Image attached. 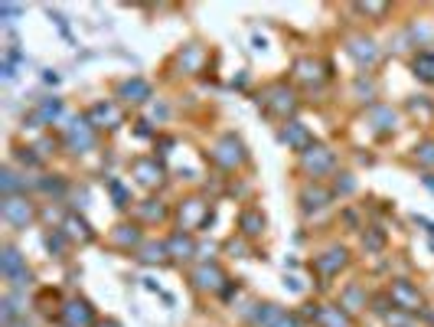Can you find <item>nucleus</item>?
Masks as SVG:
<instances>
[{"label":"nucleus","instance_id":"obj_1","mask_svg":"<svg viewBox=\"0 0 434 327\" xmlns=\"http://www.w3.org/2000/svg\"><path fill=\"white\" fill-rule=\"evenodd\" d=\"M304 167L313 170V174H323V170L333 167V154L327 151V148H307L304 151Z\"/></svg>","mask_w":434,"mask_h":327},{"label":"nucleus","instance_id":"obj_2","mask_svg":"<svg viewBox=\"0 0 434 327\" xmlns=\"http://www.w3.org/2000/svg\"><path fill=\"white\" fill-rule=\"evenodd\" d=\"M392 298H395L398 308H405V311H415V308L422 304L418 291L411 288V285H405V281H395V285H392Z\"/></svg>","mask_w":434,"mask_h":327},{"label":"nucleus","instance_id":"obj_3","mask_svg":"<svg viewBox=\"0 0 434 327\" xmlns=\"http://www.w3.org/2000/svg\"><path fill=\"white\" fill-rule=\"evenodd\" d=\"M92 128H88V121H72V128H69V144H72L75 151H88L92 148Z\"/></svg>","mask_w":434,"mask_h":327},{"label":"nucleus","instance_id":"obj_4","mask_svg":"<svg viewBox=\"0 0 434 327\" xmlns=\"http://www.w3.org/2000/svg\"><path fill=\"white\" fill-rule=\"evenodd\" d=\"M3 216H7L10 223H17V226H26V219L33 216V210H30L23 200H7L3 203Z\"/></svg>","mask_w":434,"mask_h":327},{"label":"nucleus","instance_id":"obj_5","mask_svg":"<svg viewBox=\"0 0 434 327\" xmlns=\"http://www.w3.org/2000/svg\"><path fill=\"white\" fill-rule=\"evenodd\" d=\"M271 112H278V115L294 112V95H291V92H287L285 86L271 88Z\"/></svg>","mask_w":434,"mask_h":327},{"label":"nucleus","instance_id":"obj_6","mask_svg":"<svg viewBox=\"0 0 434 327\" xmlns=\"http://www.w3.org/2000/svg\"><path fill=\"white\" fill-rule=\"evenodd\" d=\"M65 317H69V324L72 327H88L92 324V311H88V304L82 301H72L65 308Z\"/></svg>","mask_w":434,"mask_h":327},{"label":"nucleus","instance_id":"obj_7","mask_svg":"<svg viewBox=\"0 0 434 327\" xmlns=\"http://www.w3.org/2000/svg\"><path fill=\"white\" fill-rule=\"evenodd\" d=\"M349 52H353L360 63H375V56H379V50H375V43H372V39H353Z\"/></svg>","mask_w":434,"mask_h":327},{"label":"nucleus","instance_id":"obj_8","mask_svg":"<svg viewBox=\"0 0 434 327\" xmlns=\"http://www.w3.org/2000/svg\"><path fill=\"white\" fill-rule=\"evenodd\" d=\"M134 170H137V177H141V184H147V187L161 184V167H157L154 161H137Z\"/></svg>","mask_w":434,"mask_h":327},{"label":"nucleus","instance_id":"obj_9","mask_svg":"<svg viewBox=\"0 0 434 327\" xmlns=\"http://www.w3.org/2000/svg\"><path fill=\"white\" fill-rule=\"evenodd\" d=\"M343 262H347V252H343V249H333V252H327V259H320L317 265H320L323 272L330 275V272H336V268H340Z\"/></svg>","mask_w":434,"mask_h":327},{"label":"nucleus","instance_id":"obj_10","mask_svg":"<svg viewBox=\"0 0 434 327\" xmlns=\"http://www.w3.org/2000/svg\"><path fill=\"white\" fill-rule=\"evenodd\" d=\"M317 317H320V324H323V327H349V324H347V317L340 315V308H323V311H320Z\"/></svg>","mask_w":434,"mask_h":327},{"label":"nucleus","instance_id":"obj_11","mask_svg":"<svg viewBox=\"0 0 434 327\" xmlns=\"http://www.w3.org/2000/svg\"><path fill=\"white\" fill-rule=\"evenodd\" d=\"M219 272H216V268H199L196 272V285L199 288H219Z\"/></svg>","mask_w":434,"mask_h":327},{"label":"nucleus","instance_id":"obj_12","mask_svg":"<svg viewBox=\"0 0 434 327\" xmlns=\"http://www.w3.org/2000/svg\"><path fill=\"white\" fill-rule=\"evenodd\" d=\"M124 95H134V101H144L150 95V88H147V82H141V79H134V82H127V86L121 88Z\"/></svg>","mask_w":434,"mask_h":327},{"label":"nucleus","instance_id":"obj_13","mask_svg":"<svg viewBox=\"0 0 434 327\" xmlns=\"http://www.w3.org/2000/svg\"><path fill=\"white\" fill-rule=\"evenodd\" d=\"M261 226H265V219H261L258 213H245V216H242V229H245L248 236H258Z\"/></svg>","mask_w":434,"mask_h":327},{"label":"nucleus","instance_id":"obj_14","mask_svg":"<svg viewBox=\"0 0 434 327\" xmlns=\"http://www.w3.org/2000/svg\"><path fill=\"white\" fill-rule=\"evenodd\" d=\"M317 69H320V66L310 63V59H300V63H298L300 79H307V82H317V79H320V72H317Z\"/></svg>","mask_w":434,"mask_h":327},{"label":"nucleus","instance_id":"obj_15","mask_svg":"<svg viewBox=\"0 0 434 327\" xmlns=\"http://www.w3.org/2000/svg\"><path fill=\"white\" fill-rule=\"evenodd\" d=\"M281 138H285L287 144H300V141L307 138V131H304V128H300L298 121H294L291 128H285V131H281Z\"/></svg>","mask_w":434,"mask_h":327},{"label":"nucleus","instance_id":"obj_16","mask_svg":"<svg viewBox=\"0 0 434 327\" xmlns=\"http://www.w3.org/2000/svg\"><path fill=\"white\" fill-rule=\"evenodd\" d=\"M20 272V255L13 249H7L3 252V275H17Z\"/></svg>","mask_w":434,"mask_h":327},{"label":"nucleus","instance_id":"obj_17","mask_svg":"<svg viewBox=\"0 0 434 327\" xmlns=\"http://www.w3.org/2000/svg\"><path fill=\"white\" fill-rule=\"evenodd\" d=\"M418 161H422L424 167H431L434 164V141H424L422 148H418Z\"/></svg>","mask_w":434,"mask_h":327},{"label":"nucleus","instance_id":"obj_18","mask_svg":"<svg viewBox=\"0 0 434 327\" xmlns=\"http://www.w3.org/2000/svg\"><path fill=\"white\" fill-rule=\"evenodd\" d=\"M174 249H176V252H193V242L183 239V236H176V239H174Z\"/></svg>","mask_w":434,"mask_h":327},{"label":"nucleus","instance_id":"obj_19","mask_svg":"<svg viewBox=\"0 0 434 327\" xmlns=\"http://www.w3.org/2000/svg\"><path fill=\"white\" fill-rule=\"evenodd\" d=\"M271 327H298V321H294V317H285V315H281V317H278V321H274Z\"/></svg>","mask_w":434,"mask_h":327}]
</instances>
